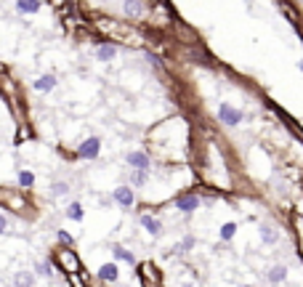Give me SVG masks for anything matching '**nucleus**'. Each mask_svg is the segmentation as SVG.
<instances>
[{
  "label": "nucleus",
  "mask_w": 303,
  "mask_h": 287,
  "mask_svg": "<svg viewBox=\"0 0 303 287\" xmlns=\"http://www.w3.org/2000/svg\"><path fill=\"white\" fill-rule=\"evenodd\" d=\"M112 253H114V258H117V261H125V263H130V266L136 263V255L130 250H125L122 245H112Z\"/></svg>",
  "instance_id": "obj_12"
},
{
  "label": "nucleus",
  "mask_w": 303,
  "mask_h": 287,
  "mask_svg": "<svg viewBox=\"0 0 303 287\" xmlns=\"http://www.w3.org/2000/svg\"><path fill=\"white\" fill-rule=\"evenodd\" d=\"M5 229H8V218H5V215L3 213H0V234H3V231Z\"/></svg>",
  "instance_id": "obj_23"
},
{
  "label": "nucleus",
  "mask_w": 303,
  "mask_h": 287,
  "mask_svg": "<svg viewBox=\"0 0 303 287\" xmlns=\"http://www.w3.org/2000/svg\"><path fill=\"white\" fill-rule=\"evenodd\" d=\"M218 117H221L223 125H231V128H234V125H239V122H242V112L223 101V104L218 106Z\"/></svg>",
  "instance_id": "obj_1"
},
{
  "label": "nucleus",
  "mask_w": 303,
  "mask_h": 287,
  "mask_svg": "<svg viewBox=\"0 0 303 287\" xmlns=\"http://www.w3.org/2000/svg\"><path fill=\"white\" fill-rule=\"evenodd\" d=\"M298 67H301V72H303V59H301V61H298Z\"/></svg>",
  "instance_id": "obj_24"
},
{
  "label": "nucleus",
  "mask_w": 303,
  "mask_h": 287,
  "mask_svg": "<svg viewBox=\"0 0 303 287\" xmlns=\"http://www.w3.org/2000/svg\"><path fill=\"white\" fill-rule=\"evenodd\" d=\"M261 239L266 245H277L279 242V231H274L271 226H261Z\"/></svg>",
  "instance_id": "obj_13"
},
{
  "label": "nucleus",
  "mask_w": 303,
  "mask_h": 287,
  "mask_svg": "<svg viewBox=\"0 0 303 287\" xmlns=\"http://www.w3.org/2000/svg\"><path fill=\"white\" fill-rule=\"evenodd\" d=\"M117 277H120L117 263H104V266L99 269V279H104V282H117Z\"/></svg>",
  "instance_id": "obj_8"
},
{
  "label": "nucleus",
  "mask_w": 303,
  "mask_h": 287,
  "mask_svg": "<svg viewBox=\"0 0 303 287\" xmlns=\"http://www.w3.org/2000/svg\"><path fill=\"white\" fill-rule=\"evenodd\" d=\"M173 205H176L181 213H194V210L200 207V197H194V194H178Z\"/></svg>",
  "instance_id": "obj_4"
},
{
  "label": "nucleus",
  "mask_w": 303,
  "mask_h": 287,
  "mask_svg": "<svg viewBox=\"0 0 303 287\" xmlns=\"http://www.w3.org/2000/svg\"><path fill=\"white\" fill-rule=\"evenodd\" d=\"M112 197H114V202H117L120 207H133V202H136L133 189H130V186H117Z\"/></svg>",
  "instance_id": "obj_3"
},
{
  "label": "nucleus",
  "mask_w": 303,
  "mask_h": 287,
  "mask_svg": "<svg viewBox=\"0 0 303 287\" xmlns=\"http://www.w3.org/2000/svg\"><path fill=\"white\" fill-rule=\"evenodd\" d=\"M19 13H37L40 11V0H16Z\"/></svg>",
  "instance_id": "obj_11"
},
{
  "label": "nucleus",
  "mask_w": 303,
  "mask_h": 287,
  "mask_svg": "<svg viewBox=\"0 0 303 287\" xmlns=\"http://www.w3.org/2000/svg\"><path fill=\"white\" fill-rule=\"evenodd\" d=\"M99 152H101V141H99L96 136H91V138H85V141L80 144V149H77V157H83V160H96Z\"/></svg>",
  "instance_id": "obj_2"
},
{
  "label": "nucleus",
  "mask_w": 303,
  "mask_h": 287,
  "mask_svg": "<svg viewBox=\"0 0 303 287\" xmlns=\"http://www.w3.org/2000/svg\"><path fill=\"white\" fill-rule=\"evenodd\" d=\"M67 191H69V184H64V181H59V184H53L51 194H53V197H61V194H67Z\"/></svg>",
  "instance_id": "obj_20"
},
{
  "label": "nucleus",
  "mask_w": 303,
  "mask_h": 287,
  "mask_svg": "<svg viewBox=\"0 0 303 287\" xmlns=\"http://www.w3.org/2000/svg\"><path fill=\"white\" fill-rule=\"evenodd\" d=\"M35 274H40V277H51L53 274V271H51V266H48V263H37V266H35Z\"/></svg>",
  "instance_id": "obj_21"
},
{
  "label": "nucleus",
  "mask_w": 303,
  "mask_h": 287,
  "mask_svg": "<svg viewBox=\"0 0 303 287\" xmlns=\"http://www.w3.org/2000/svg\"><path fill=\"white\" fill-rule=\"evenodd\" d=\"M146 181H149V173H146V170H133V173H130V186H144Z\"/></svg>",
  "instance_id": "obj_15"
},
{
  "label": "nucleus",
  "mask_w": 303,
  "mask_h": 287,
  "mask_svg": "<svg viewBox=\"0 0 303 287\" xmlns=\"http://www.w3.org/2000/svg\"><path fill=\"white\" fill-rule=\"evenodd\" d=\"M234 234H237V223H223V226H221V239H223V242H229Z\"/></svg>",
  "instance_id": "obj_18"
},
{
  "label": "nucleus",
  "mask_w": 303,
  "mask_h": 287,
  "mask_svg": "<svg viewBox=\"0 0 303 287\" xmlns=\"http://www.w3.org/2000/svg\"><path fill=\"white\" fill-rule=\"evenodd\" d=\"M16 287H32V282H35V277H32V271H19L16 274Z\"/></svg>",
  "instance_id": "obj_14"
},
{
  "label": "nucleus",
  "mask_w": 303,
  "mask_h": 287,
  "mask_svg": "<svg viewBox=\"0 0 303 287\" xmlns=\"http://www.w3.org/2000/svg\"><path fill=\"white\" fill-rule=\"evenodd\" d=\"M269 279H271V282H285V279H287V269L285 266H274V269H271L269 271Z\"/></svg>",
  "instance_id": "obj_17"
},
{
  "label": "nucleus",
  "mask_w": 303,
  "mask_h": 287,
  "mask_svg": "<svg viewBox=\"0 0 303 287\" xmlns=\"http://www.w3.org/2000/svg\"><path fill=\"white\" fill-rule=\"evenodd\" d=\"M67 218L69 221H83V205L80 202H72L67 207Z\"/></svg>",
  "instance_id": "obj_16"
},
{
  "label": "nucleus",
  "mask_w": 303,
  "mask_h": 287,
  "mask_svg": "<svg viewBox=\"0 0 303 287\" xmlns=\"http://www.w3.org/2000/svg\"><path fill=\"white\" fill-rule=\"evenodd\" d=\"M114 56H117V45H112V43H101L96 48V59L99 61H109Z\"/></svg>",
  "instance_id": "obj_9"
},
{
  "label": "nucleus",
  "mask_w": 303,
  "mask_h": 287,
  "mask_svg": "<svg viewBox=\"0 0 303 287\" xmlns=\"http://www.w3.org/2000/svg\"><path fill=\"white\" fill-rule=\"evenodd\" d=\"M56 237H59V242H64V245H72V234H69V231H64V229H61Z\"/></svg>",
  "instance_id": "obj_22"
},
{
  "label": "nucleus",
  "mask_w": 303,
  "mask_h": 287,
  "mask_svg": "<svg viewBox=\"0 0 303 287\" xmlns=\"http://www.w3.org/2000/svg\"><path fill=\"white\" fill-rule=\"evenodd\" d=\"M56 88V77L53 75H43V77H37L35 80V91H40V93H48Z\"/></svg>",
  "instance_id": "obj_10"
},
{
  "label": "nucleus",
  "mask_w": 303,
  "mask_h": 287,
  "mask_svg": "<svg viewBox=\"0 0 303 287\" xmlns=\"http://www.w3.org/2000/svg\"><path fill=\"white\" fill-rule=\"evenodd\" d=\"M128 165L133 170H146L149 168V154L146 152H128Z\"/></svg>",
  "instance_id": "obj_5"
},
{
  "label": "nucleus",
  "mask_w": 303,
  "mask_h": 287,
  "mask_svg": "<svg viewBox=\"0 0 303 287\" xmlns=\"http://www.w3.org/2000/svg\"><path fill=\"white\" fill-rule=\"evenodd\" d=\"M141 226L146 229L149 237H160L162 234V221L154 218V215H141Z\"/></svg>",
  "instance_id": "obj_6"
},
{
  "label": "nucleus",
  "mask_w": 303,
  "mask_h": 287,
  "mask_svg": "<svg viewBox=\"0 0 303 287\" xmlns=\"http://www.w3.org/2000/svg\"><path fill=\"white\" fill-rule=\"evenodd\" d=\"M122 11L130 19H141L144 16V3L141 0H122Z\"/></svg>",
  "instance_id": "obj_7"
},
{
  "label": "nucleus",
  "mask_w": 303,
  "mask_h": 287,
  "mask_svg": "<svg viewBox=\"0 0 303 287\" xmlns=\"http://www.w3.org/2000/svg\"><path fill=\"white\" fill-rule=\"evenodd\" d=\"M184 287H192V285H184Z\"/></svg>",
  "instance_id": "obj_25"
},
{
  "label": "nucleus",
  "mask_w": 303,
  "mask_h": 287,
  "mask_svg": "<svg viewBox=\"0 0 303 287\" xmlns=\"http://www.w3.org/2000/svg\"><path fill=\"white\" fill-rule=\"evenodd\" d=\"M32 184H35V176L29 173V170H19V186H24V189H29Z\"/></svg>",
  "instance_id": "obj_19"
}]
</instances>
